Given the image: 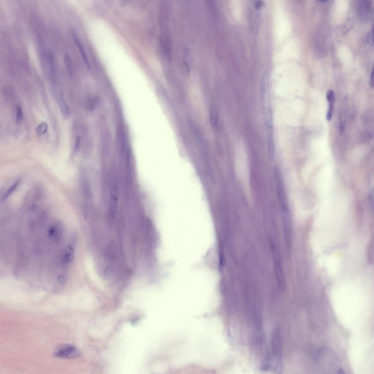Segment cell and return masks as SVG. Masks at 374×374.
Wrapping results in <instances>:
<instances>
[{"mask_svg":"<svg viewBox=\"0 0 374 374\" xmlns=\"http://www.w3.org/2000/svg\"><path fill=\"white\" fill-rule=\"evenodd\" d=\"M338 373H339V374L345 373L344 371H343V370L342 368H340V369H339V370L338 371Z\"/></svg>","mask_w":374,"mask_h":374,"instance_id":"18","label":"cell"},{"mask_svg":"<svg viewBox=\"0 0 374 374\" xmlns=\"http://www.w3.org/2000/svg\"><path fill=\"white\" fill-rule=\"evenodd\" d=\"M326 98L329 104H334L335 97L334 91L331 90L328 91L326 94Z\"/></svg>","mask_w":374,"mask_h":374,"instance_id":"12","label":"cell"},{"mask_svg":"<svg viewBox=\"0 0 374 374\" xmlns=\"http://www.w3.org/2000/svg\"><path fill=\"white\" fill-rule=\"evenodd\" d=\"M80 138L79 137H78L76 140L75 144V151H77L79 150L80 147Z\"/></svg>","mask_w":374,"mask_h":374,"instance_id":"17","label":"cell"},{"mask_svg":"<svg viewBox=\"0 0 374 374\" xmlns=\"http://www.w3.org/2000/svg\"><path fill=\"white\" fill-rule=\"evenodd\" d=\"M358 14L361 20H368L370 16L371 8L370 3L366 1H360L358 6Z\"/></svg>","mask_w":374,"mask_h":374,"instance_id":"5","label":"cell"},{"mask_svg":"<svg viewBox=\"0 0 374 374\" xmlns=\"http://www.w3.org/2000/svg\"><path fill=\"white\" fill-rule=\"evenodd\" d=\"M276 184H277V194L280 206L285 212H288L287 204L284 192L283 184L281 179L280 173L277 168L275 169Z\"/></svg>","mask_w":374,"mask_h":374,"instance_id":"3","label":"cell"},{"mask_svg":"<svg viewBox=\"0 0 374 374\" xmlns=\"http://www.w3.org/2000/svg\"><path fill=\"white\" fill-rule=\"evenodd\" d=\"M80 354L79 350L77 347L66 344L58 345L53 352V356L55 357L64 359H73L79 356Z\"/></svg>","mask_w":374,"mask_h":374,"instance_id":"2","label":"cell"},{"mask_svg":"<svg viewBox=\"0 0 374 374\" xmlns=\"http://www.w3.org/2000/svg\"><path fill=\"white\" fill-rule=\"evenodd\" d=\"M73 38L74 41L76 45L77 46L78 48L79 49L81 53L83 59L85 64L87 68L90 70L91 67L90 63H89L88 56H87L86 52L84 48L83 44L81 41L80 40L79 37L77 35V33L74 31L72 32Z\"/></svg>","mask_w":374,"mask_h":374,"instance_id":"6","label":"cell"},{"mask_svg":"<svg viewBox=\"0 0 374 374\" xmlns=\"http://www.w3.org/2000/svg\"><path fill=\"white\" fill-rule=\"evenodd\" d=\"M370 84L372 88H373L374 87V70L373 68L372 70L370 77Z\"/></svg>","mask_w":374,"mask_h":374,"instance_id":"16","label":"cell"},{"mask_svg":"<svg viewBox=\"0 0 374 374\" xmlns=\"http://www.w3.org/2000/svg\"><path fill=\"white\" fill-rule=\"evenodd\" d=\"M20 180H17L16 182H14L10 187L7 190V192L5 193V195H4L3 198L4 200L8 199L14 192V191L16 190L17 187L18 186L19 184H20Z\"/></svg>","mask_w":374,"mask_h":374,"instance_id":"9","label":"cell"},{"mask_svg":"<svg viewBox=\"0 0 374 374\" xmlns=\"http://www.w3.org/2000/svg\"><path fill=\"white\" fill-rule=\"evenodd\" d=\"M23 113L20 107L17 108L16 113V119L17 122L20 123L23 119Z\"/></svg>","mask_w":374,"mask_h":374,"instance_id":"14","label":"cell"},{"mask_svg":"<svg viewBox=\"0 0 374 374\" xmlns=\"http://www.w3.org/2000/svg\"><path fill=\"white\" fill-rule=\"evenodd\" d=\"M334 110V104H329V109H328L326 119L328 121H330L332 118V115Z\"/></svg>","mask_w":374,"mask_h":374,"instance_id":"13","label":"cell"},{"mask_svg":"<svg viewBox=\"0 0 374 374\" xmlns=\"http://www.w3.org/2000/svg\"><path fill=\"white\" fill-rule=\"evenodd\" d=\"M29 227L13 230L8 239V260L15 279L46 286L68 279L77 256L74 231L55 225Z\"/></svg>","mask_w":374,"mask_h":374,"instance_id":"1","label":"cell"},{"mask_svg":"<svg viewBox=\"0 0 374 374\" xmlns=\"http://www.w3.org/2000/svg\"><path fill=\"white\" fill-rule=\"evenodd\" d=\"M48 126L47 123H41L39 124L36 129V132L38 135L41 136L45 134L48 129Z\"/></svg>","mask_w":374,"mask_h":374,"instance_id":"10","label":"cell"},{"mask_svg":"<svg viewBox=\"0 0 374 374\" xmlns=\"http://www.w3.org/2000/svg\"><path fill=\"white\" fill-rule=\"evenodd\" d=\"M64 61L68 74L71 76L73 73L72 67L71 58L69 55H67L64 56Z\"/></svg>","mask_w":374,"mask_h":374,"instance_id":"11","label":"cell"},{"mask_svg":"<svg viewBox=\"0 0 374 374\" xmlns=\"http://www.w3.org/2000/svg\"><path fill=\"white\" fill-rule=\"evenodd\" d=\"M367 42L371 46L373 47V28L370 32L367 35Z\"/></svg>","mask_w":374,"mask_h":374,"instance_id":"15","label":"cell"},{"mask_svg":"<svg viewBox=\"0 0 374 374\" xmlns=\"http://www.w3.org/2000/svg\"><path fill=\"white\" fill-rule=\"evenodd\" d=\"M210 119V123L212 127H216L217 123H218L219 120L218 110L216 106H213L211 108Z\"/></svg>","mask_w":374,"mask_h":374,"instance_id":"8","label":"cell"},{"mask_svg":"<svg viewBox=\"0 0 374 374\" xmlns=\"http://www.w3.org/2000/svg\"><path fill=\"white\" fill-rule=\"evenodd\" d=\"M57 100L61 112L65 118H67L69 115V108L61 93L57 94Z\"/></svg>","mask_w":374,"mask_h":374,"instance_id":"7","label":"cell"},{"mask_svg":"<svg viewBox=\"0 0 374 374\" xmlns=\"http://www.w3.org/2000/svg\"><path fill=\"white\" fill-rule=\"evenodd\" d=\"M119 192L118 188L116 186H113L110 190V214L111 217L114 218L116 214L118 205Z\"/></svg>","mask_w":374,"mask_h":374,"instance_id":"4","label":"cell"}]
</instances>
